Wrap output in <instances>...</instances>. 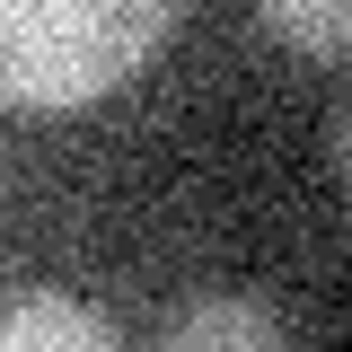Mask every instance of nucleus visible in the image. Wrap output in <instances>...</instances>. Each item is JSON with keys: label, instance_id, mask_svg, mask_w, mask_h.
<instances>
[{"label": "nucleus", "instance_id": "obj_2", "mask_svg": "<svg viewBox=\"0 0 352 352\" xmlns=\"http://www.w3.org/2000/svg\"><path fill=\"white\" fill-rule=\"evenodd\" d=\"M0 352H115V326L80 300H18L0 308Z\"/></svg>", "mask_w": 352, "mask_h": 352}, {"label": "nucleus", "instance_id": "obj_1", "mask_svg": "<svg viewBox=\"0 0 352 352\" xmlns=\"http://www.w3.org/2000/svg\"><path fill=\"white\" fill-rule=\"evenodd\" d=\"M185 0H0V97L18 106H88L124 88Z\"/></svg>", "mask_w": 352, "mask_h": 352}, {"label": "nucleus", "instance_id": "obj_4", "mask_svg": "<svg viewBox=\"0 0 352 352\" xmlns=\"http://www.w3.org/2000/svg\"><path fill=\"white\" fill-rule=\"evenodd\" d=\"M256 18L291 44V53H308V62H344L352 0H256Z\"/></svg>", "mask_w": 352, "mask_h": 352}, {"label": "nucleus", "instance_id": "obj_3", "mask_svg": "<svg viewBox=\"0 0 352 352\" xmlns=\"http://www.w3.org/2000/svg\"><path fill=\"white\" fill-rule=\"evenodd\" d=\"M159 344L168 352H212V344L264 352V344H282V317H273V308H247V300H203V308H185V317H168Z\"/></svg>", "mask_w": 352, "mask_h": 352}]
</instances>
